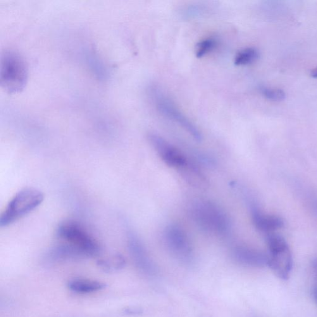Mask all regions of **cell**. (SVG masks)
I'll return each instance as SVG.
<instances>
[{
    "label": "cell",
    "mask_w": 317,
    "mask_h": 317,
    "mask_svg": "<svg viewBox=\"0 0 317 317\" xmlns=\"http://www.w3.org/2000/svg\"><path fill=\"white\" fill-rule=\"evenodd\" d=\"M128 246L136 266L146 275H154L156 272V267L154 262L150 258L144 244L133 233L128 234Z\"/></svg>",
    "instance_id": "obj_8"
},
{
    "label": "cell",
    "mask_w": 317,
    "mask_h": 317,
    "mask_svg": "<svg viewBox=\"0 0 317 317\" xmlns=\"http://www.w3.org/2000/svg\"><path fill=\"white\" fill-rule=\"evenodd\" d=\"M29 67L25 57L16 50L8 49L0 57V85L8 94L23 91L28 84Z\"/></svg>",
    "instance_id": "obj_1"
},
{
    "label": "cell",
    "mask_w": 317,
    "mask_h": 317,
    "mask_svg": "<svg viewBox=\"0 0 317 317\" xmlns=\"http://www.w3.org/2000/svg\"><path fill=\"white\" fill-rule=\"evenodd\" d=\"M47 258L53 262H59L88 258L86 255L79 249L67 243L61 242L50 250Z\"/></svg>",
    "instance_id": "obj_11"
},
{
    "label": "cell",
    "mask_w": 317,
    "mask_h": 317,
    "mask_svg": "<svg viewBox=\"0 0 317 317\" xmlns=\"http://www.w3.org/2000/svg\"><path fill=\"white\" fill-rule=\"evenodd\" d=\"M181 175L190 185L199 188H205L208 186L206 178L199 168L194 164L187 162L184 166L178 169Z\"/></svg>",
    "instance_id": "obj_13"
},
{
    "label": "cell",
    "mask_w": 317,
    "mask_h": 317,
    "mask_svg": "<svg viewBox=\"0 0 317 317\" xmlns=\"http://www.w3.org/2000/svg\"><path fill=\"white\" fill-rule=\"evenodd\" d=\"M97 264L106 272H113L123 268L126 264V260L122 256L117 254L111 259H100Z\"/></svg>",
    "instance_id": "obj_16"
},
{
    "label": "cell",
    "mask_w": 317,
    "mask_h": 317,
    "mask_svg": "<svg viewBox=\"0 0 317 317\" xmlns=\"http://www.w3.org/2000/svg\"><path fill=\"white\" fill-rule=\"evenodd\" d=\"M252 216L257 230L264 233H272L285 225V222L280 217L264 214L255 207L252 208Z\"/></svg>",
    "instance_id": "obj_12"
},
{
    "label": "cell",
    "mask_w": 317,
    "mask_h": 317,
    "mask_svg": "<svg viewBox=\"0 0 317 317\" xmlns=\"http://www.w3.org/2000/svg\"><path fill=\"white\" fill-rule=\"evenodd\" d=\"M312 266H313V268L314 269L315 272L317 275V259H316V260H314L313 261V263H312Z\"/></svg>",
    "instance_id": "obj_22"
},
{
    "label": "cell",
    "mask_w": 317,
    "mask_h": 317,
    "mask_svg": "<svg viewBox=\"0 0 317 317\" xmlns=\"http://www.w3.org/2000/svg\"><path fill=\"white\" fill-rule=\"evenodd\" d=\"M314 296L315 300H316V301L317 303V286L316 287H315L314 289Z\"/></svg>",
    "instance_id": "obj_23"
},
{
    "label": "cell",
    "mask_w": 317,
    "mask_h": 317,
    "mask_svg": "<svg viewBox=\"0 0 317 317\" xmlns=\"http://www.w3.org/2000/svg\"><path fill=\"white\" fill-rule=\"evenodd\" d=\"M261 90L264 97L271 101L280 102L286 98L285 92L278 88L263 87Z\"/></svg>",
    "instance_id": "obj_19"
},
{
    "label": "cell",
    "mask_w": 317,
    "mask_h": 317,
    "mask_svg": "<svg viewBox=\"0 0 317 317\" xmlns=\"http://www.w3.org/2000/svg\"><path fill=\"white\" fill-rule=\"evenodd\" d=\"M57 235L61 242L82 250L88 258L97 256L101 251L96 238L77 221H67L61 223L57 229Z\"/></svg>",
    "instance_id": "obj_4"
},
{
    "label": "cell",
    "mask_w": 317,
    "mask_h": 317,
    "mask_svg": "<svg viewBox=\"0 0 317 317\" xmlns=\"http://www.w3.org/2000/svg\"><path fill=\"white\" fill-rule=\"evenodd\" d=\"M69 289L80 294H87L99 291L106 288V285L99 281L77 280L69 282Z\"/></svg>",
    "instance_id": "obj_14"
},
{
    "label": "cell",
    "mask_w": 317,
    "mask_h": 317,
    "mask_svg": "<svg viewBox=\"0 0 317 317\" xmlns=\"http://www.w3.org/2000/svg\"><path fill=\"white\" fill-rule=\"evenodd\" d=\"M126 313L129 314H138L140 313V311L139 310L137 309H127L126 311Z\"/></svg>",
    "instance_id": "obj_20"
},
{
    "label": "cell",
    "mask_w": 317,
    "mask_h": 317,
    "mask_svg": "<svg viewBox=\"0 0 317 317\" xmlns=\"http://www.w3.org/2000/svg\"><path fill=\"white\" fill-rule=\"evenodd\" d=\"M266 242L269 254H276L289 249L286 240L282 236L275 233H267Z\"/></svg>",
    "instance_id": "obj_15"
},
{
    "label": "cell",
    "mask_w": 317,
    "mask_h": 317,
    "mask_svg": "<svg viewBox=\"0 0 317 317\" xmlns=\"http://www.w3.org/2000/svg\"><path fill=\"white\" fill-rule=\"evenodd\" d=\"M314 207H315V210H316V211L317 213V202H316V203H315Z\"/></svg>",
    "instance_id": "obj_24"
},
{
    "label": "cell",
    "mask_w": 317,
    "mask_h": 317,
    "mask_svg": "<svg viewBox=\"0 0 317 317\" xmlns=\"http://www.w3.org/2000/svg\"><path fill=\"white\" fill-rule=\"evenodd\" d=\"M216 45V41L213 38H207L200 41L197 45L195 52L197 58H202L208 54L215 48Z\"/></svg>",
    "instance_id": "obj_18"
},
{
    "label": "cell",
    "mask_w": 317,
    "mask_h": 317,
    "mask_svg": "<svg viewBox=\"0 0 317 317\" xmlns=\"http://www.w3.org/2000/svg\"><path fill=\"white\" fill-rule=\"evenodd\" d=\"M164 240L167 247L178 258L187 259L192 254V247L187 233L179 226L171 225L166 228Z\"/></svg>",
    "instance_id": "obj_6"
},
{
    "label": "cell",
    "mask_w": 317,
    "mask_h": 317,
    "mask_svg": "<svg viewBox=\"0 0 317 317\" xmlns=\"http://www.w3.org/2000/svg\"><path fill=\"white\" fill-rule=\"evenodd\" d=\"M44 195L34 188H26L20 190L7 204L0 216V226L7 227L28 215L44 201Z\"/></svg>",
    "instance_id": "obj_2"
},
{
    "label": "cell",
    "mask_w": 317,
    "mask_h": 317,
    "mask_svg": "<svg viewBox=\"0 0 317 317\" xmlns=\"http://www.w3.org/2000/svg\"><path fill=\"white\" fill-rule=\"evenodd\" d=\"M232 256L239 263L257 268L268 266V256L259 250L246 246L235 247Z\"/></svg>",
    "instance_id": "obj_9"
},
{
    "label": "cell",
    "mask_w": 317,
    "mask_h": 317,
    "mask_svg": "<svg viewBox=\"0 0 317 317\" xmlns=\"http://www.w3.org/2000/svg\"><path fill=\"white\" fill-rule=\"evenodd\" d=\"M311 76L312 77L317 78V67L312 71Z\"/></svg>",
    "instance_id": "obj_21"
},
{
    "label": "cell",
    "mask_w": 317,
    "mask_h": 317,
    "mask_svg": "<svg viewBox=\"0 0 317 317\" xmlns=\"http://www.w3.org/2000/svg\"><path fill=\"white\" fill-rule=\"evenodd\" d=\"M148 140L162 160L167 165L179 169L187 163V159L184 154L160 136L151 133L148 136Z\"/></svg>",
    "instance_id": "obj_7"
},
{
    "label": "cell",
    "mask_w": 317,
    "mask_h": 317,
    "mask_svg": "<svg viewBox=\"0 0 317 317\" xmlns=\"http://www.w3.org/2000/svg\"><path fill=\"white\" fill-rule=\"evenodd\" d=\"M190 213L197 225L209 232L223 235L230 231V219L213 202L202 200L195 202L192 205Z\"/></svg>",
    "instance_id": "obj_3"
},
{
    "label": "cell",
    "mask_w": 317,
    "mask_h": 317,
    "mask_svg": "<svg viewBox=\"0 0 317 317\" xmlns=\"http://www.w3.org/2000/svg\"><path fill=\"white\" fill-rule=\"evenodd\" d=\"M292 265V257L289 249L268 256V266L281 280H287L289 278Z\"/></svg>",
    "instance_id": "obj_10"
},
{
    "label": "cell",
    "mask_w": 317,
    "mask_h": 317,
    "mask_svg": "<svg viewBox=\"0 0 317 317\" xmlns=\"http://www.w3.org/2000/svg\"><path fill=\"white\" fill-rule=\"evenodd\" d=\"M151 96L157 111L167 118L177 123L197 141H201L202 135L197 126L180 111L179 109L160 90L152 89Z\"/></svg>",
    "instance_id": "obj_5"
},
{
    "label": "cell",
    "mask_w": 317,
    "mask_h": 317,
    "mask_svg": "<svg viewBox=\"0 0 317 317\" xmlns=\"http://www.w3.org/2000/svg\"><path fill=\"white\" fill-rule=\"evenodd\" d=\"M259 53L255 48H247L242 50L235 56L234 64L236 66L249 65L259 58Z\"/></svg>",
    "instance_id": "obj_17"
}]
</instances>
